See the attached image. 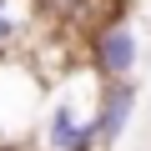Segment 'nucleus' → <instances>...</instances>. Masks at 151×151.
Segmentation results:
<instances>
[{
    "label": "nucleus",
    "mask_w": 151,
    "mask_h": 151,
    "mask_svg": "<svg viewBox=\"0 0 151 151\" xmlns=\"http://www.w3.org/2000/svg\"><path fill=\"white\" fill-rule=\"evenodd\" d=\"M86 60H91V76L96 81H136L141 70V30L131 15L111 10L91 25L86 35Z\"/></svg>",
    "instance_id": "f257e3e1"
},
{
    "label": "nucleus",
    "mask_w": 151,
    "mask_h": 151,
    "mask_svg": "<svg viewBox=\"0 0 151 151\" xmlns=\"http://www.w3.org/2000/svg\"><path fill=\"white\" fill-rule=\"evenodd\" d=\"M45 151H96V96L81 101L76 86H65L50 101V111H45Z\"/></svg>",
    "instance_id": "f03ea898"
},
{
    "label": "nucleus",
    "mask_w": 151,
    "mask_h": 151,
    "mask_svg": "<svg viewBox=\"0 0 151 151\" xmlns=\"http://www.w3.org/2000/svg\"><path fill=\"white\" fill-rule=\"evenodd\" d=\"M141 91L136 81H101L96 86V151H116L136 121Z\"/></svg>",
    "instance_id": "7ed1b4c3"
},
{
    "label": "nucleus",
    "mask_w": 151,
    "mask_h": 151,
    "mask_svg": "<svg viewBox=\"0 0 151 151\" xmlns=\"http://www.w3.org/2000/svg\"><path fill=\"white\" fill-rule=\"evenodd\" d=\"M35 35V5L30 0H0V55L20 50Z\"/></svg>",
    "instance_id": "20e7f679"
},
{
    "label": "nucleus",
    "mask_w": 151,
    "mask_h": 151,
    "mask_svg": "<svg viewBox=\"0 0 151 151\" xmlns=\"http://www.w3.org/2000/svg\"><path fill=\"white\" fill-rule=\"evenodd\" d=\"M35 5V20L45 25H60V30H81V25H96V0H30Z\"/></svg>",
    "instance_id": "39448f33"
},
{
    "label": "nucleus",
    "mask_w": 151,
    "mask_h": 151,
    "mask_svg": "<svg viewBox=\"0 0 151 151\" xmlns=\"http://www.w3.org/2000/svg\"><path fill=\"white\" fill-rule=\"evenodd\" d=\"M0 151H15V146H5V141H0Z\"/></svg>",
    "instance_id": "423d86ee"
}]
</instances>
